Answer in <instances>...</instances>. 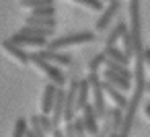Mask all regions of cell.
<instances>
[{
    "label": "cell",
    "instance_id": "cell-9",
    "mask_svg": "<svg viewBox=\"0 0 150 137\" xmlns=\"http://www.w3.org/2000/svg\"><path fill=\"white\" fill-rule=\"evenodd\" d=\"M101 80L109 82L111 86L119 88L121 92H125V90H129V88H132L129 78H123L121 74H117V72H113V70H109V68H105V70H103V78H101Z\"/></svg>",
    "mask_w": 150,
    "mask_h": 137
},
{
    "label": "cell",
    "instance_id": "cell-11",
    "mask_svg": "<svg viewBox=\"0 0 150 137\" xmlns=\"http://www.w3.org/2000/svg\"><path fill=\"white\" fill-rule=\"evenodd\" d=\"M56 90H58V86L54 82L45 84L43 96H41V115H50L52 113V106H54V100H56Z\"/></svg>",
    "mask_w": 150,
    "mask_h": 137
},
{
    "label": "cell",
    "instance_id": "cell-32",
    "mask_svg": "<svg viewBox=\"0 0 150 137\" xmlns=\"http://www.w3.org/2000/svg\"><path fill=\"white\" fill-rule=\"evenodd\" d=\"M103 2H113V0H103Z\"/></svg>",
    "mask_w": 150,
    "mask_h": 137
},
{
    "label": "cell",
    "instance_id": "cell-18",
    "mask_svg": "<svg viewBox=\"0 0 150 137\" xmlns=\"http://www.w3.org/2000/svg\"><path fill=\"white\" fill-rule=\"evenodd\" d=\"M127 27H125V23H117L115 25V29L109 33V37L105 39V45H115L119 39H121V35H123V31H125Z\"/></svg>",
    "mask_w": 150,
    "mask_h": 137
},
{
    "label": "cell",
    "instance_id": "cell-4",
    "mask_svg": "<svg viewBox=\"0 0 150 137\" xmlns=\"http://www.w3.org/2000/svg\"><path fill=\"white\" fill-rule=\"evenodd\" d=\"M82 123H84V131L88 133V135H99V119H97V113H95V108H93V104L91 102H86L82 108Z\"/></svg>",
    "mask_w": 150,
    "mask_h": 137
},
{
    "label": "cell",
    "instance_id": "cell-31",
    "mask_svg": "<svg viewBox=\"0 0 150 137\" xmlns=\"http://www.w3.org/2000/svg\"><path fill=\"white\" fill-rule=\"evenodd\" d=\"M144 113H146V117H148V119H150V102H148V104H146V106H144Z\"/></svg>",
    "mask_w": 150,
    "mask_h": 137
},
{
    "label": "cell",
    "instance_id": "cell-23",
    "mask_svg": "<svg viewBox=\"0 0 150 137\" xmlns=\"http://www.w3.org/2000/svg\"><path fill=\"white\" fill-rule=\"evenodd\" d=\"M74 4H82L91 10H103V0H72Z\"/></svg>",
    "mask_w": 150,
    "mask_h": 137
},
{
    "label": "cell",
    "instance_id": "cell-13",
    "mask_svg": "<svg viewBox=\"0 0 150 137\" xmlns=\"http://www.w3.org/2000/svg\"><path fill=\"white\" fill-rule=\"evenodd\" d=\"M121 123H123V108L113 106V108L109 110V125H111V133H109V135L117 137V135H119V129H121Z\"/></svg>",
    "mask_w": 150,
    "mask_h": 137
},
{
    "label": "cell",
    "instance_id": "cell-1",
    "mask_svg": "<svg viewBox=\"0 0 150 137\" xmlns=\"http://www.w3.org/2000/svg\"><path fill=\"white\" fill-rule=\"evenodd\" d=\"M97 39V35L93 31H74V33H68L64 37H58V39H47V49H64V47H74V45H82V43H93Z\"/></svg>",
    "mask_w": 150,
    "mask_h": 137
},
{
    "label": "cell",
    "instance_id": "cell-15",
    "mask_svg": "<svg viewBox=\"0 0 150 137\" xmlns=\"http://www.w3.org/2000/svg\"><path fill=\"white\" fill-rule=\"evenodd\" d=\"M105 57H109V59H113V62H117V64H123V66H127L129 64V57L123 53V49H117L115 45H105Z\"/></svg>",
    "mask_w": 150,
    "mask_h": 137
},
{
    "label": "cell",
    "instance_id": "cell-25",
    "mask_svg": "<svg viewBox=\"0 0 150 137\" xmlns=\"http://www.w3.org/2000/svg\"><path fill=\"white\" fill-rule=\"evenodd\" d=\"M72 131H74V137H82L86 131H84V123H82V117H74L72 119Z\"/></svg>",
    "mask_w": 150,
    "mask_h": 137
},
{
    "label": "cell",
    "instance_id": "cell-5",
    "mask_svg": "<svg viewBox=\"0 0 150 137\" xmlns=\"http://www.w3.org/2000/svg\"><path fill=\"white\" fill-rule=\"evenodd\" d=\"M17 45L21 47H45L47 45V37H39V35H27V33H15L11 37Z\"/></svg>",
    "mask_w": 150,
    "mask_h": 137
},
{
    "label": "cell",
    "instance_id": "cell-7",
    "mask_svg": "<svg viewBox=\"0 0 150 137\" xmlns=\"http://www.w3.org/2000/svg\"><path fill=\"white\" fill-rule=\"evenodd\" d=\"M2 47H4V51H6L13 59H17V64H21V66H29V53L23 51V47L17 45L13 39H4V41H2Z\"/></svg>",
    "mask_w": 150,
    "mask_h": 137
},
{
    "label": "cell",
    "instance_id": "cell-8",
    "mask_svg": "<svg viewBox=\"0 0 150 137\" xmlns=\"http://www.w3.org/2000/svg\"><path fill=\"white\" fill-rule=\"evenodd\" d=\"M37 55H41L43 59H47L50 64H54V66H70L72 64V57L68 55V53H60V49H41V51H37Z\"/></svg>",
    "mask_w": 150,
    "mask_h": 137
},
{
    "label": "cell",
    "instance_id": "cell-17",
    "mask_svg": "<svg viewBox=\"0 0 150 137\" xmlns=\"http://www.w3.org/2000/svg\"><path fill=\"white\" fill-rule=\"evenodd\" d=\"M105 68H109V70H113V72H117V74H121L123 78H132V72L127 70V66H123V64H117V62H113V59H109V57H105V64H103Z\"/></svg>",
    "mask_w": 150,
    "mask_h": 137
},
{
    "label": "cell",
    "instance_id": "cell-21",
    "mask_svg": "<svg viewBox=\"0 0 150 137\" xmlns=\"http://www.w3.org/2000/svg\"><path fill=\"white\" fill-rule=\"evenodd\" d=\"M27 121L23 119V117H19L17 119V123H15V129H13V137H25V133H27Z\"/></svg>",
    "mask_w": 150,
    "mask_h": 137
},
{
    "label": "cell",
    "instance_id": "cell-20",
    "mask_svg": "<svg viewBox=\"0 0 150 137\" xmlns=\"http://www.w3.org/2000/svg\"><path fill=\"white\" fill-rule=\"evenodd\" d=\"M121 39H123V53L132 59V57H134V43H132V35H129V31H127V29L123 31Z\"/></svg>",
    "mask_w": 150,
    "mask_h": 137
},
{
    "label": "cell",
    "instance_id": "cell-3",
    "mask_svg": "<svg viewBox=\"0 0 150 137\" xmlns=\"http://www.w3.org/2000/svg\"><path fill=\"white\" fill-rule=\"evenodd\" d=\"M88 84H91V96H93V108L97 113V119H103L107 115V104H105V92L101 86V78L99 72H88L86 76Z\"/></svg>",
    "mask_w": 150,
    "mask_h": 137
},
{
    "label": "cell",
    "instance_id": "cell-12",
    "mask_svg": "<svg viewBox=\"0 0 150 137\" xmlns=\"http://www.w3.org/2000/svg\"><path fill=\"white\" fill-rule=\"evenodd\" d=\"M88 96H91V84L86 78H82V80H78V90H76V108L78 110L88 102Z\"/></svg>",
    "mask_w": 150,
    "mask_h": 137
},
{
    "label": "cell",
    "instance_id": "cell-16",
    "mask_svg": "<svg viewBox=\"0 0 150 137\" xmlns=\"http://www.w3.org/2000/svg\"><path fill=\"white\" fill-rule=\"evenodd\" d=\"M21 33H27V35H39V37H52V33H54V29H45V27H35V25H23L21 29H19Z\"/></svg>",
    "mask_w": 150,
    "mask_h": 137
},
{
    "label": "cell",
    "instance_id": "cell-6",
    "mask_svg": "<svg viewBox=\"0 0 150 137\" xmlns=\"http://www.w3.org/2000/svg\"><path fill=\"white\" fill-rule=\"evenodd\" d=\"M119 6H121L119 0H113V2H109V6L101 10V17H99V21L95 23V29H97V31H105V29L109 27V23L113 21V17L119 13Z\"/></svg>",
    "mask_w": 150,
    "mask_h": 137
},
{
    "label": "cell",
    "instance_id": "cell-29",
    "mask_svg": "<svg viewBox=\"0 0 150 137\" xmlns=\"http://www.w3.org/2000/svg\"><path fill=\"white\" fill-rule=\"evenodd\" d=\"M52 135H54V137H62V135H64V131H60L58 127H54V129H52Z\"/></svg>",
    "mask_w": 150,
    "mask_h": 137
},
{
    "label": "cell",
    "instance_id": "cell-22",
    "mask_svg": "<svg viewBox=\"0 0 150 137\" xmlns=\"http://www.w3.org/2000/svg\"><path fill=\"white\" fill-rule=\"evenodd\" d=\"M54 4V0H21L23 8H39V6H47Z\"/></svg>",
    "mask_w": 150,
    "mask_h": 137
},
{
    "label": "cell",
    "instance_id": "cell-28",
    "mask_svg": "<svg viewBox=\"0 0 150 137\" xmlns=\"http://www.w3.org/2000/svg\"><path fill=\"white\" fill-rule=\"evenodd\" d=\"M144 66H148V70H150V47L144 49Z\"/></svg>",
    "mask_w": 150,
    "mask_h": 137
},
{
    "label": "cell",
    "instance_id": "cell-14",
    "mask_svg": "<svg viewBox=\"0 0 150 137\" xmlns=\"http://www.w3.org/2000/svg\"><path fill=\"white\" fill-rule=\"evenodd\" d=\"M25 25H35V27L56 29V19H54V17H35V15H29V17H25Z\"/></svg>",
    "mask_w": 150,
    "mask_h": 137
},
{
    "label": "cell",
    "instance_id": "cell-2",
    "mask_svg": "<svg viewBox=\"0 0 150 137\" xmlns=\"http://www.w3.org/2000/svg\"><path fill=\"white\" fill-rule=\"evenodd\" d=\"M29 64H33L39 72H43V74L47 76V80L54 82L56 86H66V76H64V72H62L58 66L50 64L47 59H43L41 55H37V53H29Z\"/></svg>",
    "mask_w": 150,
    "mask_h": 137
},
{
    "label": "cell",
    "instance_id": "cell-30",
    "mask_svg": "<svg viewBox=\"0 0 150 137\" xmlns=\"http://www.w3.org/2000/svg\"><path fill=\"white\" fill-rule=\"evenodd\" d=\"M144 92H150V80L144 82Z\"/></svg>",
    "mask_w": 150,
    "mask_h": 137
},
{
    "label": "cell",
    "instance_id": "cell-27",
    "mask_svg": "<svg viewBox=\"0 0 150 137\" xmlns=\"http://www.w3.org/2000/svg\"><path fill=\"white\" fill-rule=\"evenodd\" d=\"M39 123H41V129H43V133H45V135H47V133H52L54 125H52L50 115H39Z\"/></svg>",
    "mask_w": 150,
    "mask_h": 137
},
{
    "label": "cell",
    "instance_id": "cell-24",
    "mask_svg": "<svg viewBox=\"0 0 150 137\" xmlns=\"http://www.w3.org/2000/svg\"><path fill=\"white\" fill-rule=\"evenodd\" d=\"M31 15H35V17H54L56 15V8H54V4H47V6L31 8Z\"/></svg>",
    "mask_w": 150,
    "mask_h": 137
},
{
    "label": "cell",
    "instance_id": "cell-19",
    "mask_svg": "<svg viewBox=\"0 0 150 137\" xmlns=\"http://www.w3.org/2000/svg\"><path fill=\"white\" fill-rule=\"evenodd\" d=\"M43 129H41V123H39V115H33L31 117V129H27L25 137H43Z\"/></svg>",
    "mask_w": 150,
    "mask_h": 137
},
{
    "label": "cell",
    "instance_id": "cell-26",
    "mask_svg": "<svg viewBox=\"0 0 150 137\" xmlns=\"http://www.w3.org/2000/svg\"><path fill=\"white\" fill-rule=\"evenodd\" d=\"M105 64V53H99L95 55L91 62H88V72H99V68Z\"/></svg>",
    "mask_w": 150,
    "mask_h": 137
},
{
    "label": "cell",
    "instance_id": "cell-10",
    "mask_svg": "<svg viewBox=\"0 0 150 137\" xmlns=\"http://www.w3.org/2000/svg\"><path fill=\"white\" fill-rule=\"evenodd\" d=\"M101 86H103V92H105V98H109L115 106H119V108H125V104H127V98L121 94V90L119 88H115V86H111L109 82H105V80H101Z\"/></svg>",
    "mask_w": 150,
    "mask_h": 137
}]
</instances>
